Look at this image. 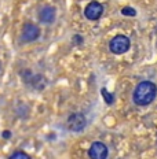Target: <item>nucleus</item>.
<instances>
[{"label": "nucleus", "instance_id": "423d86ee", "mask_svg": "<svg viewBox=\"0 0 157 159\" xmlns=\"http://www.w3.org/2000/svg\"><path fill=\"white\" fill-rule=\"evenodd\" d=\"M108 147L101 141H95L88 150V157L91 159H106L108 158Z\"/></svg>", "mask_w": 157, "mask_h": 159}, {"label": "nucleus", "instance_id": "ddd939ff", "mask_svg": "<svg viewBox=\"0 0 157 159\" xmlns=\"http://www.w3.org/2000/svg\"><path fill=\"white\" fill-rule=\"evenodd\" d=\"M0 69H2V63H0Z\"/></svg>", "mask_w": 157, "mask_h": 159}, {"label": "nucleus", "instance_id": "7ed1b4c3", "mask_svg": "<svg viewBox=\"0 0 157 159\" xmlns=\"http://www.w3.org/2000/svg\"><path fill=\"white\" fill-rule=\"evenodd\" d=\"M87 125V119L84 117L83 112H75L71 117L68 118V128L72 132H80L86 128Z\"/></svg>", "mask_w": 157, "mask_h": 159}, {"label": "nucleus", "instance_id": "0eeeda50", "mask_svg": "<svg viewBox=\"0 0 157 159\" xmlns=\"http://www.w3.org/2000/svg\"><path fill=\"white\" fill-rule=\"evenodd\" d=\"M55 12H56L55 7L46 6V7L42 8V11H40V15H39L40 22H43V24H46V25L52 24V22L55 21Z\"/></svg>", "mask_w": 157, "mask_h": 159}, {"label": "nucleus", "instance_id": "f03ea898", "mask_svg": "<svg viewBox=\"0 0 157 159\" xmlns=\"http://www.w3.org/2000/svg\"><path fill=\"white\" fill-rule=\"evenodd\" d=\"M130 47H131V41H130V39L124 34L115 36L109 43V49L116 55L125 54L130 49Z\"/></svg>", "mask_w": 157, "mask_h": 159}, {"label": "nucleus", "instance_id": "1a4fd4ad", "mask_svg": "<svg viewBox=\"0 0 157 159\" xmlns=\"http://www.w3.org/2000/svg\"><path fill=\"white\" fill-rule=\"evenodd\" d=\"M101 93H102V96H103V99L106 100V103H109V104H112V103H113L115 98H113V95H112V93L106 92V89H105V88H102V89H101Z\"/></svg>", "mask_w": 157, "mask_h": 159}, {"label": "nucleus", "instance_id": "9b49d317", "mask_svg": "<svg viewBox=\"0 0 157 159\" xmlns=\"http://www.w3.org/2000/svg\"><path fill=\"white\" fill-rule=\"evenodd\" d=\"M81 41H83V39L80 34H76L75 37H73V43H75V44H81Z\"/></svg>", "mask_w": 157, "mask_h": 159}, {"label": "nucleus", "instance_id": "39448f33", "mask_svg": "<svg viewBox=\"0 0 157 159\" xmlns=\"http://www.w3.org/2000/svg\"><path fill=\"white\" fill-rule=\"evenodd\" d=\"M102 14H103V6L98 2L88 3V6H87L86 10H84L86 18L90 19V21H96V19L101 18Z\"/></svg>", "mask_w": 157, "mask_h": 159}, {"label": "nucleus", "instance_id": "9d476101", "mask_svg": "<svg viewBox=\"0 0 157 159\" xmlns=\"http://www.w3.org/2000/svg\"><path fill=\"white\" fill-rule=\"evenodd\" d=\"M121 14L123 15H127V16H135L136 15V11L132 7H124V8L121 10Z\"/></svg>", "mask_w": 157, "mask_h": 159}, {"label": "nucleus", "instance_id": "f8f14e48", "mask_svg": "<svg viewBox=\"0 0 157 159\" xmlns=\"http://www.w3.org/2000/svg\"><path fill=\"white\" fill-rule=\"evenodd\" d=\"M10 136H11V133H10V132H4V133H3V137H4V139H8Z\"/></svg>", "mask_w": 157, "mask_h": 159}, {"label": "nucleus", "instance_id": "20e7f679", "mask_svg": "<svg viewBox=\"0 0 157 159\" xmlns=\"http://www.w3.org/2000/svg\"><path fill=\"white\" fill-rule=\"evenodd\" d=\"M40 36V29L33 24H25L22 28V33H21V39L25 43H32L36 41Z\"/></svg>", "mask_w": 157, "mask_h": 159}, {"label": "nucleus", "instance_id": "f257e3e1", "mask_svg": "<svg viewBox=\"0 0 157 159\" xmlns=\"http://www.w3.org/2000/svg\"><path fill=\"white\" fill-rule=\"evenodd\" d=\"M157 96V87L152 81H142L136 85L132 95V100L138 106L150 104Z\"/></svg>", "mask_w": 157, "mask_h": 159}, {"label": "nucleus", "instance_id": "6e6552de", "mask_svg": "<svg viewBox=\"0 0 157 159\" xmlns=\"http://www.w3.org/2000/svg\"><path fill=\"white\" fill-rule=\"evenodd\" d=\"M10 159H31V157L24 151H17L10 157Z\"/></svg>", "mask_w": 157, "mask_h": 159}]
</instances>
